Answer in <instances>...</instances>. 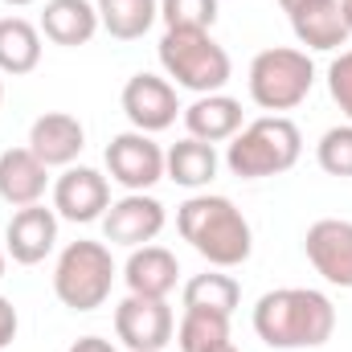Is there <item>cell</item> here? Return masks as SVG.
Instances as JSON below:
<instances>
[{"mask_svg": "<svg viewBox=\"0 0 352 352\" xmlns=\"http://www.w3.org/2000/svg\"><path fill=\"white\" fill-rule=\"evenodd\" d=\"M119 107H123V115L131 119V127L144 131V135H156V131L173 127L176 111H180L176 87L168 78H160V74H131V78L123 82Z\"/></svg>", "mask_w": 352, "mask_h": 352, "instance_id": "obj_11", "label": "cell"}, {"mask_svg": "<svg viewBox=\"0 0 352 352\" xmlns=\"http://www.w3.org/2000/svg\"><path fill=\"white\" fill-rule=\"evenodd\" d=\"M250 98L270 111V115H283V111H295L311 87H316V66L307 58V50H295V45H274L254 54L250 62Z\"/></svg>", "mask_w": 352, "mask_h": 352, "instance_id": "obj_6", "label": "cell"}, {"mask_svg": "<svg viewBox=\"0 0 352 352\" xmlns=\"http://www.w3.org/2000/svg\"><path fill=\"white\" fill-rule=\"evenodd\" d=\"M50 184V168L33 156V148H8L0 152V197L16 209L41 205Z\"/></svg>", "mask_w": 352, "mask_h": 352, "instance_id": "obj_17", "label": "cell"}, {"mask_svg": "<svg viewBox=\"0 0 352 352\" xmlns=\"http://www.w3.org/2000/svg\"><path fill=\"white\" fill-rule=\"evenodd\" d=\"M291 29H295L299 45H307V50H340L352 37L340 0H320V4L291 12Z\"/></svg>", "mask_w": 352, "mask_h": 352, "instance_id": "obj_19", "label": "cell"}, {"mask_svg": "<svg viewBox=\"0 0 352 352\" xmlns=\"http://www.w3.org/2000/svg\"><path fill=\"white\" fill-rule=\"evenodd\" d=\"M29 148L45 168H70L87 148V127L70 111H45L29 127Z\"/></svg>", "mask_w": 352, "mask_h": 352, "instance_id": "obj_14", "label": "cell"}, {"mask_svg": "<svg viewBox=\"0 0 352 352\" xmlns=\"http://www.w3.org/2000/svg\"><path fill=\"white\" fill-rule=\"evenodd\" d=\"M4 263H8V254H4V242H0V278H4Z\"/></svg>", "mask_w": 352, "mask_h": 352, "instance_id": "obj_34", "label": "cell"}, {"mask_svg": "<svg viewBox=\"0 0 352 352\" xmlns=\"http://www.w3.org/2000/svg\"><path fill=\"white\" fill-rule=\"evenodd\" d=\"M102 160H107V173L115 184H123L127 192H148L156 180H164V148L152 140V135H144V131H119L111 144H107V152H102Z\"/></svg>", "mask_w": 352, "mask_h": 352, "instance_id": "obj_7", "label": "cell"}, {"mask_svg": "<svg viewBox=\"0 0 352 352\" xmlns=\"http://www.w3.org/2000/svg\"><path fill=\"white\" fill-rule=\"evenodd\" d=\"M115 336L131 352H164L176 336V316L168 307V299L127 295L115 307Z\"/></svg>", "mask_w": 352, "mask_h": 352, "instance_id": "obj_8", "label": "cell"}, {"mask_svg": "<svg viewBox=\"0 0 352 352\" xmlns=\"http://www.w3.org/2000/svg\"><path fill=\"white\" fill-rule=\"evenodd\" d=\"M226 340H230V316L184 307V316L176 324V344H180V352H209V349H217V344H226Z\"/></svg>", "mask_w": 352, "mask_h": 352, "instance_id": "obj_24", "label": "cell"}, {"mask_svg": "<svg viewBox=\"0 0 352 352\" xmlns=\"http://www.w3.org/2000/svg\"><path fill=\"white\" fill-rule=\"evenodd\" d=\"M307 4H320V0H278V8L291 16V12H299V8H307Z\"/></svg>", "mask_w": 352, "mask_h": 352, "instance_id": "obj_30", "label": "cell"}, {"mask_svg": "<svg viewBox=\"0 0 352 352\" xmlns=\"http://www.w3.org/2000/svg\"><path fill=\"white\" fill-rule=\"evenodd\" d=\"M209 352H238V349H234V340H226V344H217V349H209Z\"/></svg>", "mask_w": 352, "mask_h": 352, "instance_id": "obj_32", "label": "cell"}, {"mask_svg": "<svg viewBox=\"0 0 352 352\" xmlns=\"http://www.w3.org/2000/svg\"><path fill=\"white\" fill-rule=\"evenodd\" d=\"M307 263L316 266V274L340 291H352V221L344 217H320L307 226L303 238Z\"/></svg>", "mask_w": 352, "mask_h": 352, "instance_id": "obj_10", "label": "cell"}, {"mask_svg": "<svg viewBox=\"0 0 352 352\" xmlns=\"http://www.w3.org/2000/svg\"><path fill=\"white\" fill-rule=\"evenodd\" d=\"M37 29H41V37H50L54 45L74 50V45H87L102 25H98V8H94L90 0H45Z\"/></svg>", "mask_w": 352, "mask_h": 352, "instance_id": "obj_18", "label": "cell"}, {"mask_svg": "<svg viewBox=\"0 0 352 352\" xmlns=\"http://www.w3.org/2000/svg\"><path fill=\"white\" fill-rule=\"evenodd\" d=\"M221 168V156H217V148L213 144H205V140H180L173 144L168 152H164V176L176 180L180 188H205L213 176Z\"/></svg>", "mask_w": 352, "mask_h": 352, "instance_id": "obj_20", "label": "cell"}, {"mask_svg": "<svg viewBox=\"0 0 352 352\" xmlns=\"http://www.w3.org/2000/svg\"><path fill=\"white\" fill-rule=\"evenodd\" d=\"M41 62V29L25 16H0V74H33Z\"/></svg>", "mask_w": 352, "mask_h": 352, "instance_id": "obj_21", "label": "cell"}, {"mask_svg": "<svg viewBox=\"0 0 352 352\" xmlns=\"http://www.w3.org/2000/svg\"><path fill=\"white\" fill-rule=\"evenodd\" d=\"M340 8H344V21H349V29H352V0H340Z\"/></svg>", "mask_w": 352, "mask_h": 352, "instance_id": "obj_31", "label": "cell"}, {"mask_svg": "<svg viewBox=\"0 0 352 352\" xmlns=\"http://www.w3.org/2000/svg\"><path fill=\"white\" fill-rule=\"evenodd\" d=\"M328 94H332V102L344 111V119L352 123V50H340V58H332V66H328Z\"/></svg>", "mask_w": 352, "mask_h": 352, "instance_id": "obj_27", "label": "cell"}, {"mask_svg": "<svg viewBox=\"0 0 352 352\" xmlns=\"http://www.w3.org/2000/svg\"><path fill=\"white\" fill-rule=\"evenodd\" d=\"M16 328H21V320H16V307L0 295V349H8L12 340H16Z\"/></svg>", "mask_w": 352, "mask_h": 352, "instance_id": "obj_28", "label": "cell"}, {"mask_svg": "<svg viewBox=\"0 0 352 352\" xmlns=\"http://www.w3.org/2000/svg\"><path fill=\"white\" fill-rule=\"evenodd\" d=\"M254 332L266 349H320L336 332V307L316 287H278L254 303Z\"/></svg>", "mask_w": 352, "mask_h": 352, "instance_id": "obj_1", "label": "cell"}, {"mask_svg": "<svg viewBox=\"0 0 352 352\" xmlns=\"http://www.w3.org/2000/svg\"><path fill=\"white\" fill-rule=\"evenodd\" d=\"M303 156V135L287 115H263L246 123L230 148H226V168L242 180H263V176L291 173Z\"/></svg>", "mask_w": 352, "mask_h": 352, "instance_id": "obj_3", "label": "cell"}, {"mask_svg": "<svg viewBox=\"0 0 352 352\" xmlns=\"http://www.w3.org/2000/svg\"><path fill=\"white\" fill-rule=\"evenodd\" d=\"M107 209H111V184L98 168L70 164L54 180V213L58 217H66L74 226H90V221H102Z\"/></svg>", "mask_w": 352, "mask_h": 352, "instance_id": "obj_12", "label": "cell"}, {"mask_svg": "<svg viewBox=\"0 0 352 352\" xmlns=\"http://www.w3.org/2000/svg\"><path fill=\"white\" fill-rule=\"evenodd\" d=\"M164 221H168V213H164V205L152 192H127V197L111 201V209L102 213V238L111 246L135 250V246L156 242Z\"/></svg>", "mask_w": 352, "mask_h": 352, "instance_id": "obj_9", "label": "cell"}, {"mask_svg": "<svg viewBox=\"0 0 352 352\" xmlns=\"http://www.w3.org/2000/svg\"><path fill=\"white\" fill-rule=\"evenodd\" d=\"M4 4H12V8H25V4H37V0H4Z\"/></svg>", "mask_w": 352, "mask_h": 352, "instance_id": "obj_33", "label": "cell"}, {"mask_svg": "<svg viewBox=\"0 0 352 352\" xmlns=\"http://www.w3.org/2000/svg\"><path fill=\"white\" fill-rule=\"evenodd\" d=\"M94 8L98 25L115 41H140L160 16V0H94Z\"/></svg>", "mask_w": 352, "mask_h": 352, "instance_id": "obj_22", "label": "cell"}, {"mask_svg": "<svg viewBox=\"0 0 352 352\" xmlns=\"http://www.w3.org/2000/svg\"><path fill=\"white\" fill-rule=\"evenodd\" d=\"M160 16L168 29H201L209 33L217 21V0H160Z\"/></svg>", "mask_w": 352, "mask_h": 352, "instance_id": "obj_26", "label": "cell"}, {"mask_svg": "<svg viewBox=\"0 0 352 352\" xmlns=\"http://www.w3.org/2000/svg\"><path fill=\"white\" fill-rule=\"evenodd\" d=\"M176 278H180V263H176L173 250L148 242V246H135L131 258L123 266V283H127V295H144V299H168L176 291Z\"/></svg>", "mask_w": 352, "mask_h": 352, "instance_id": "obj_15", "label": "cell"}, {"mask_svg": "<svg viewBox=\"0 0 352 352\" xmlns=\"http://www.w3.org/2000/svg\"><path fill=\"white\" fill-rule=\"evenodd\" d=\"M184 127L192 140L205 144H226L242 131V102L230 94H197V102L184 107Z\"/></svg>", "mask_w": 352, "mask_h": 352, "instance_id": "obj_16", "label": "cell"}, {"mask_svg": "<svg viewBox=\"0 0 352 352\" xmlns=\"http://www.w3.org/2000/svg\"><path fill=\"white\" fill-rule=\"evenodd\" d=\"M184 307H197V311H221V316H234V307L242 303V287L234 274L226 270H205V274H192L180 291Z\"/></svg>", "mask_w": 352, "mask_h": 352, "instance_id": "obj_23", "label": "cell"}, {"mask_svg": "<svg viewBox=\"0 0 352 352\" xmlns=\"http://www.w3.org/2000/svg\"><path fill=\"white\" fill-rule=\"evenodd\" d=\"M0 102H4V82H0Z\"/></svg>", "mask_w": 352, "mask_h": 352, "instance_id": "obj_35", "label": "cell"}, {"mask_svg": "<svg viewBox=\"0 0 352 352\" xmlns=\"http://www.w3.org/2000/svg\"><path fill=\"white\" fill-rule=\"evenodd\" d=\"M58 246V213L45 205H25L12 213L4 230V254L21 266L45 263V254Z\"/></svg>", "mask_w": 352, "mask_h": 352, "instance_id": "obj_13", "label": "cell"}, {"mask_svg": "<svg viewBox=\"0 0 352 352\" xmlns=\"http://www.w3.org/2000/svg\"><path fill=\"white\" fill-rule=\"evenodd\" d=\"M115 258H111V246L102 242H90V238H78L70 242L62 254H58V266H54V295L62 307L70 311H94L111 299V287H115Z\"/></svg>", "mask_w": 352, "mask_h": 352, "instance_id": "obj_5", "label": "cell"}, {"mask_svg": "<svg viewBox=\"0 0 352 352\" xmlns=\"http://www.w3.org/2000/svg\"><path fill=\"white\" fill-rule=\"evenodd\" d=\"M70 352H119L111 340H102V336H82V340H74Z\"/></svg>", "mask_w": 352, "mask_h": 352, "instance_id": "obj_29", "label": "cell"}, {"mask_svg": "<svg viewBox=\"0 0 352 352\" xmlns=\"http://www.w3.org/2000/svg\"><path fill=\"white\" fill-rule=\"evenodd\" d=\"M176 230L205 263L217 266V270L242 266L254 250L250 221L242 217V209L230 197H217V192H192L176 209Z\"/></svg>", "mask_w": 352, "mask_h": 352, "instance_id": "obj_2", "label": "cell"}, {"mask_svg": "<svg viewBox=\"0 0 352 352\" xmlns=\"http://www.w3.org/2000/svg\"><path fill=\"white\" fill-rule=\"evenodd\" d=\"M316 164L328 176H340L349 180L352 176V123H340V127H328L316 144Z\"/></svg>", "mask_w": 352, "mask_h": 352, "instance_id": "obj_25", "label": "cell"}, {"mask_svg": "<svg viewBox=\"0 0 352 352\" xmlns=\"http://www.w3.org/2000/svg\"><path fill=\"white\" fill-rule=\"evenodd\" d=\"M160 66L176 87L192 94H217L234 74L226 45H217L213 33H201V29H164Z\"/></svg>", "mask_w": 352, "mask_h": 352, "instance_id": "obj_4", "label": "cell"}]
</instances>
